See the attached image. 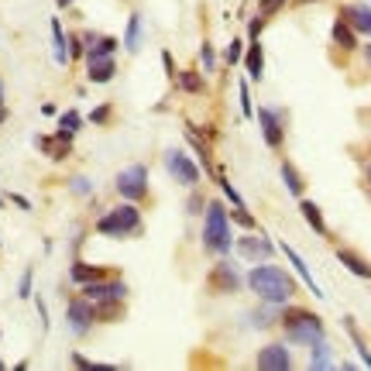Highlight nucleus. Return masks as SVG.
Segmentation results:
<instances>
[{
    "mask_svg": "<svg viewBox=\"0 0 371 371\" xmlns=\"http://www.w3.org/2000/svg\"><path fill=\"white\" fill-rule=\"evenodd\" d=\"M244 279H248V289L255 292L262 303H275V306H289L296 289H299L292 272H286L279 265H268V262H258Z\"/></svg>",
    "mask_w": 371,
    "mask_h": 371,
    "instance_id": "obj_1",
    "label": "nucleus"
},
{
    "mask_svg": "<svg viewBox=\"0 0 371 371\" xmlns=\"http://www.w3.org/2000/svg\"><path fill=\"white\" fill-rule=\"evenodd\" d=\"M234 220H231V210L220 203V200H207V210H203V231H200V241H203V251L210 258H227L234 251Z\"/></svg>",
    "mask_w": 371,
    "mask_h": 371,
    "instance_id": "obj_2",
    "label": "nucleus"
},
{
    "mask_svg": "<svg viewBox=\"0 0 371 371\" xmlns=\"http://www.w3.org/2000/svg\"><path fill=\"white\" fill-rule=\"evenodd\" d=\"M93 231L100 238L110 241H131L145 234V217H141V207L131 203V200H121L117 207L104 210L97 220H93Z\"/></svg>",
    "mask_w": 371,
    "mask_h": 371,
    "instance_id": "obj_3",
    "label": "nucleus"
},
{
    "mask_svg": "<svg viewBox=\"0 0 371 371\" xmlns=\"http://www.w3.org/2000/svg\"><path fill=\"white\" fill-rule=\"evenodd\" d=\"M279 330L282 337L296 347H313L320 341H327V323L317 310H306V306H289L282 310L279 317Z\"/></svg>",
    "mask_w": 371,
    "mask_h": 371,
    "instance_id": "obj_4",
    "label": "nucleus"
},
{
    "mask_svg": "<svg viewBox=\"0 0 371 371\" xmlns=\"http://www.w3.org/2000/svg\"><path fill=\"white\" fill-rule=\"evenodd\" d=\"M114 189L121 200H131V203H152V183H148V165L145 162H134L128 169H121L114 176Z\"/></svg>",
    "mask_w": 371,
    "mask_h": 371,
    "instance_id": "obj_5",
    "label": "nucleus"
},
{
    "mask_svg": "<svg viewBox=\"0 0 371 371\" xmlns=\"http://www.w3.org/2000/svg\"><path fill=\"white\" fill-rule=\"evenodd\" d=\"M162 162H165V172L186 189H196L203 183V165L189 159V152H183V148H165Z\"/></svg>",
    "mask_w": 371,
    "mask_h": 371,
    "instance_id": "obj_6",
    "label": "nucleus"
},
{
    "mask_svg": "<svg viewBox=\"0 0 371 371\" xmlns=\"http://www.w3.org/2000/svg\"><path fill=\"white\" fill-rule=\"evenodd\" d=\"M97 323H100V317H97V303H90L83 292L66 299V327H69L76 337H90Z\"/></svg>",
    "mask_w": 371,
    "mask_h": 371,
    "instance_id": "obj_7",
    "label": "nucleus"
},
{
    "mask_svg": "<svg viewBox=\"0 0 371 371\" xmlns=\"http://www.w3.org/2000/svg\"><path fill=\"white\" fill-rule=\"evenodd\" d=\"M207 289H210L213 296H238L241 289H248V279L234 268V262L220 258V262L210 268V275H207Z\"/></svg>",
    "mask_w": 371,
    "mask_h": 371,
    "instance_id": "obj_8",
    "label": "nucleus"
},
{
    "mask_svg": "<svg viewBox=\"0 0 371 371\" xmlns=\"http://www.w3.org/2000/svg\"><path fill=\"white\" fill-rule=\"evenodd\" d=\"M234 251H238L244 262L258 265V262H268V258L279 251V241H272L265 231H248V234H241V238L234 241Z\"/></svg>",
    "mask_w": 371,
    "mask_h": 371,
    "instance_id": "obj_9",
    "label": "nucleus"
},
{
    "mask_svg": "<svg viewBox=\"0 0 371 371\" xmlns=\"http://www.w3.org/2000/svg\"><path fill=\"white\" fill-rule=\"evenodd\" d=\"M83 296L90 299V303H97V306H104V303H128V282L121 279V275H110V279H100V282H90V286H83Z\"/></svg>",
    "mask_w": 371,
    "mask_h": 371,
    "instance_id": "obj_10",
    "label": "nucleus"
},
{
    "mask_svg": "<svg viewBox=\"0 0 371 371\" xmlns=\"http://www.w3.org/2000/svg\"><path fill=\"white\" fill-rule=\"evenodd\" d=\"M258 124H262V138L272 152H282L286 145V114L275 107H262L258 110Z\"/></svg>",
    "mask_w": 371,
    "mask_h": 371,
    "instance_id": "obj_11",
    "label": "nucleus"
},
{
    "mask_svg": "<svg viewBox=\"0 0 371 371\" xmlns=\"http://www.w3.org/2000/svg\"><path fill=\"white\" fill-rule=\"evenodd\" d=\"M73 141H76V134L59 128L55 134H38V138H35V148H38L42 155H49L52 162H66L73 155Z\"/></svg>",
    "mask_w": 371,
    "mask_h": 371,
    "instance_id": "obj_12",
    "label": "nucleus"
},
{
    "mask_svg": "<svg viewBox=\"0 0 371 371\" xmlns=\"http://www.w3.org/2000/svg\"><path fill=\"white\" fill-rule=\"evenodd\" d=\"M255 365H258L262 371H292L296 368L289 344H265L262 351H258Z\"/></svg>",
    "mask_w": 371,
    "mask_h": 371,
    "instance_id": "obj_13",
    "label": "nucleus"
},
{
    "mask_svg": "<svg viewBox=\"0 0 371 371\" xmlns=\"http://www.w3.org/2000/svg\"><path fill=\"white\" fill-rule=\"evenodd\" d=\"M110 275H121L117 268H107V265H86V262H73L69 265V286H76V289H83V286H90V282H100V279H110Z\"/></svg>",
    "mask_w": 371,
    "mask_h": 371,
    "instance_id": "obj_14",
    "label": "nucleus"
},
{
    "mask_svg": "<svg viewBox=\"0 0 371 371\" xmlns=\"http://www.w3.org/2000/svg\"><path fill=\"white\" fill-rule=\"evenodd\" d=\"M337 262L351 272V275H358V279H365V282H371V262L358 251V248H347V244H337Z\"/></svg>",
    "mask_w": 371,
    "mask_h": 371,
    "instance_id": "obj_15",
    "label": "nucleus"
},
{
    "mask_svg": "<svg viewBox=\"0 0 371 371\" xmlns=\"http://www.w3.org/2000/svg\"><path fill=\"white\" fill-rule=\"evenodd\" d=\"M141 42H145V18H141V11H131V14H128V28H124L121 45H124V52L128 55H138L141 52Z\"/></svg>",
    "mask_w": 371,
    "mask_h": 371,
    "instance_id": "obj_16",
    "label": "nucleus"
},
{
    "mask_svg": "<svg viewBox=\"0 0 371 371\" xmlns=\"http://www.w3.org/2000/svg\"><path fill=\"white\" fill-rule=\"evenodd\" d=\"M341 18H344L358 35H368L371 38V4H344V7H341Z\"/></svg>",
    "mask_w": 371,
    "mask_h": 371,
    "instance_id": "obj_17",
    "label": "nucleus"
},
{
    "mask_svg": "<svg viewBox=\"0 0 371 371\" xmlns=\"http://www.w3.org/2000/svg\"><path fill=\"white\" fill-rule=\"evenodd\" d=\"M279 251H282V255H286V258H289V265L296 268V275H299V279H303V282H306V289L313 292V296H317V299H323V289H320V286H317V279H313V272H310V265H306V262H303V258H299V255H296V248H289V244H286V241H279Z\"/></svg>",
    "mask_w": 371,
    "mask_h": 371,
    "instance_id": "obj_18",
    "label": "nucleus"
},
{
    "mask_svg": "<svg viewBox=\"0 0 371 371\" xmlns=\"http://www.w3.org/2000/svg\"><path fill=\"white\" fill-rule=\"evenodd\" d=\"M207 80L210 76H203V69H183L172 83H176V90L186 93V97H203L207 93Z\"/></svg>",
    "mask_w": 371,
    "mask_h": 371,
    "instance_id": "obj_19",
    "label": "nucleus"
},
{
    "mask_svg": "<svg viewBox=\"0 0 371 371\" xmlns=\"http://www.w3.org/2000/svg\"><path fill=\"white\" fill-rule=\"evenodd\" d=\"M279 317H282V310H279L275 303H262V299H258L255 310H248V323H251L255 330H272V327H279Z\"/></svg>",
    "mask_w": 371,
    "mask_h": 371,
    "instance_id": "obj_20",
    "label": "nucleus"
},
{
    "mask_svg": "<svg viewBox=\"0 0 371 371\" xmlns=\"http://www.w3.org/2000/svg\"><path fill=\"white\" fill-rule=\"evenodd\" d=\"M330 45H334V49H344V52H354V49H358V31L347 25L341 14H337L334 25H330Z\"/></svg>",
    "mask_w": 371,
    "mask_h": 371,
    "instance_id": "obj_21",
    "label": "nucleus"
},
{
    "mask_svg": "<svg viewBox=\"0 0 371 371\" xmlns=\"http://www.w3.org/2000/svg\"><path fill=\"white\" fill-rule=\"evenodd\" d=\"M299 213H303V220L310 224V231L317 234V238H330V227H327V217H323V210H320L313 200H299Z\"/></svg>",
    "mask_w": 371,
    "mask_h": 371,
    "instance_id": "obj_22",
    "label": "nucleus"
},
{
    "mask_svg": "<svg viewBox=\"0 0 371 371\" xmlns=\"http://www.w3.org/2000/svg\"><path fill=\"white\" fill-rule=\"evenodd\" d=\"M241 66L248 69V80L262 83V76H265V49H262V42H251V45H248V52H244V62H241Z\"/></svg>",
    "mask_w": 371,
    "mask_h": 371,
    "instance_id": "obj_23",
    "label": "nucleus"
},
{
    "mask_svg": "<svg viewBox=\"0 0 371 371\" xmlns=\"http://www.w3.org/2000/svg\"><path fill=\"white\" fill-rule=\"evenodd\" d=\"M52 28V55H55V66H69V35H66V28L59 18L49 21Z\"/></svg>",
    "mask_w": 371,
    "mask_h": 371,
    "instance_id": "obj_24",
    "label": "nucleus"
},
{
    "mask_svg": "<svg viewBox=\"0 0 371 371\" xmlns=\"http://www.w3.org/2000/svg\"><path fill=\"white\" fill-rule=\"evenodd\" d=\"M279 176H282L286 189H289L296 200H303V196H306V179L299 176V169H296L289 159H282V165H279Z\"/></svg>",
    "mask_w": 371,
    "mask_h": 371,
    "instance_id": "obj_25",
    "label": "nucleus"
},
{
    "mask_svg": "<svg viewBox=\"0 0 371 371\" xmlns=\"http://www.w3.org/2000/svg\"><path fill=\"white\" fill-rule=\"evenodd\" d=\"M117 76V59H97L86 62V80L90 83H110Z\"/></svg>",
    "mask_w": 371,
    "mask_h": 371,
    "instance_id": "obj_26",
    "label": "nucleus"
},
{
    "mask_svg": "<svg viewBox=\"0 0 371 371\" xmlns=\"http://www.w3.org/2000/svg\"><path fill=\"white\" fill-rule=\"evenodd\" d=\"M117 49H121V42H117L114 35H100V38H97V45H93V49H86V59H83V62H97V59H114V55H117Z\"/></svg>",
    "mask_w": 371,
    "mask_h": 371,
    "instance_id": "obj_27",
    "label": "nucleus"
},
{
    "mask_svg": "<svg viewBox=\"0 0 371 371\" xmlns=\"http://www.w3.org/2000/svg\"><path fill=\"white\" fill-rule=\"evenodd\" d=\"M344 330L351 334V344L358 347V354H361V361H365V368L371 371V351L368 344H365V334L358 330V323H354V317H344Z\"/></svg>",
    "mask_w": 371,
    "mask_h": 371,
    "instance_id": "obj_28",
    "label": "nucleus"
},
{
    "mask_svg": "<svg viewBox=\"0 0 371 371\" xmlns=\"http://www.w3.org/2000/svg\"><path fill=\"white\" fill-rule=\"evenodd\" d=\"M310 351H313V358H310V368H313V371L337 368V365H334V358H330V344H327V341H320V344H313Z\"/></svg>",
    "mask_w": 371,
    "mask_h": 371,
    "instance_id": "obj_29",
    "label": "nucleus"
},
{
    "mask_svg": "<svg viewBox=\"0 0 371 371\" xmlns=\"http://www.w3.org/2000/svg\"><path fill=\"white\" fill-rule=\"evenodd\" d=\"M244 52H248V38H234V42L227 45V52H224L220 62H224L227 69H238L241 62H244Z\"/></svg>",
    "mask_w": 371,
    "mask_h": 371,
    "instance_id": "obj_30",
    "label": "nucleus"
},
{
    "mask_svg": "<svg viewBox=\"0 0 371 371\" xmlns=\"http://www.w3.org/2000/svg\"><path fill=\"white\" fill-rule=\"evenodd\" d=\"M220 66H224V62H220V55L213 49V42H203V45H200V69H203L207 76H213Z\"/></svg>",
    "mask_w": 371,
    "mask_h": 371,
    "instance_id": "obj_31",
    "label": "nucleus"
},
{
    "mask_svg": "<svg viewBox=\"0 0 371 371\" xmlns=\"http://www.w3.org/2000/svg\"><path fill=\"white\" fill-rule=\"evenodd\" d=\"M97 317H100V323H117L128 317V310H124V303H104V306H97Z\"/></svg>",
    "mask_w": 371,
    "mask_h": 371,
    "instance_id": "obj_32",
    "label": "nucleus"
},
{
    "mask_svg": "<svg viewBox=\"0 0 371 371\" xmlns=\"http://www.w3.org/2000/svg\"><path fill=\"white\" fill-rule=\"evenodd\" d=\"M265 28H268V18H265V14H255V18H248V31H244L248 45H251V42H262Z\"/></svg>",
    "mask_w": 371,
    "mask_h": 371,
    "instance_id": "obj_33",
    "label": "nucleus"
},
{
    "mask_svg": "<svg viewBox=\"0 0 371 371\" xmlns=\"http://www.w3.org/2000/svg\"><path fill=\"white\" fill-rule=\"evenodd\" d=\"M231 220H234V227H244V231H258V220H255V213L248 210V207H234V210H231Z\"/></svg>",
    "mask_w": 371,
    "mask_h": 371,
    "instance_id": "obj_34",
    "label": "nucleus"
},
{
    "mask_svg": "<svg viewBox=\"0 0 371 371\" xmlns=\"http://www.w3.org/2000/svg\"><path fill=\"white\" fill-rule=\"evenodd\" d=\"M86 121H90V124H97V128H107V124L114 121V104H100V107H93Z\"/></svg>",
    "mask_w": 371,
    "mask_h": 371,
    "instance_id": "obj_35",
    "label": "nucleus"
},
{
    "mask_svg": "<svg viewBox=\"0 0 371 371\" xmlns=\"http://www.w3.org/2000/svg\"><path fill=\"white\" fill-rule=\"evenodd\" d=\"M69 193L80 196V200H90V196H93V183H90L86 176H69Z\"/></svg>",
    "mask_w": 371,
    "mask_h": 371,
    "instance_id": "obj_36",
    "label": "nucleus"
},
{
    "mask_svg": "<svg viewBox=\"0 0 371 371\" xmlns=\"http://www.w3.org/2000/svg\"><path fill=\"white\" fill-rule=\"evenodd\" d=\"M80 59H86V42L80 31H69V62H80Z\"/></svg>",
    "mask_w": 371,
    "mask_h": 371,
    "instance_id": "obj_37",
    "label": "nucleus"
},
{
    "mask_svg": "<svg viewBox=\"0 0 371 371\" xmlns=\"http://www.w3.org/2000/svg\"><path fill=\"white\" fill-rule=\"evenodd\" d=\"M59 128H66V131H80L83 128V117H80V110H62L59 114Z\"/></svg>",
    "mask_w": 371,
    "mask_h": 371,
    "instance_id": "obj_38",
    "label": "nucleus"
},
{
    "mask_svg": "<svg viewBox=\"0 0 371 371\" xmlns=\"http://www.w3.org/2000/svg\"><path fill=\"white\" fill-rule=\"evenodd\" d=\"M18 296L21 299H31L35 296V268L28 265L25 272H21V282H18Z\"/></svg>",
    "mask_w": 371,
    "mask_h": 371,
    "instance_id": "obj_39",
    "label": "nucleus"
},
{
    "mask_svg": "<svg viewBox=\"0 0 371 371\" xmlns=\"http://www.w3.org/2000/svg\"><path fill=\"white\" fill-rule=\"evenodd\" d=\"M203 210H207V196L193 189L189 200H186V213H189V217H203Z\"/></svg>",
    "mask_w": 371,
    "mask_h": 371,
    "instance_id": "obj_40",
    "label": "nucleus"
},
{
    "mask_svg": "<svg viewBox=\"0 0 371 371\" xmlns=\"http://www.w3.org/2000/svg\"><path fill=\"white\" fill-rule=\"evenodd\" d=\"M289 7V0H258V14H265L268 21L275 18V14H282Z\"/></svg>",
    "mask_w": 371,
    "mask_h": 371,
    "instance_id": "obj_41",
    "label": "nucleus"
},
{
    "mask_svg": "<svg viewBox=\"0 0 371 371\" xmlns=\"http://www.w3.org/2000/svg\"><path fill=\"white\" fill-rule=\"evenodd\" d=\"M238 93H241V117H255V110H251V80H241Z\"/></svg>",
    "mask_w": 371,
    "mask_h": 371,
    "instance_id": "obj_42",
    "label": "nucleus"
},
{
    "mask_svg": "<svg viewBox=\"0 0 371 371\" xmlns=\"http://www.w3.org/2000/svg\"><path fill=\"white\" fill-rule=\"evenodd\" d=\"M162 66H165V76H169V80H176V76H179L176 59H172V52H169V49H162Z\"/></svg>",
    "mask_w": 371,
    "mask_h": 371,
    "instance_id": "obj_43",
    "label": "nucleus"
},
{
    "mask_svg": "<svg viewBox=\"0 0 371 371\" xmlns=\"http://www.w3.org/2000/svg\"><path fill=\"white\" fill-rule=\"evenodd\" d=\"M69 361H73V365H76V368H80V371H93V368H97V361H90V358H83L80 351H69Z\"/></svg>",
    "mask_w": 371,
    "mask_h": 371,
    "instance_id": "obj_44",
    "label": "nucleus"
},
{
    "mask_svg": "<svg viewBox=\"0 0 371 371\" xmlns=\"http://www.w3.org/2000/svg\"><path fill=\"white\" fill-rule=\"evenodd\" d=\"M35 306H38V320H42V330H49V310H45V299L35 296Z\"/></svg>",
    "mask_w": 371,
    "mask_h": 371,
    "instance_id": "obj_45",
    "label": "nucleus"
},
{
    "mask_svg": "<svg viewBox=\"0 0 371 371\" xmlns=\"http://www.w3.org/2000/svg\"><path fill=\"white\" fill-rule=\"evenodd\" d=\"M80 35H83V42H86V49H93L97 38H100V31H80Z\"/></svg>",
    "mask_w": 371,
    "mask_h": 371,
    "instance_id": "obj_46",
    "label": "nucleus"
},
{
    "mask_svg": "<svg viewBox=\"0 0 371 371\" xmlns=\"http://www.w3.org/2000/svg\"><path fill=\"white\" fill-rule=\"evenodd\" d=\"M7 200H11V203H18V207H21V210H31V203H28L25 196H7Z\"/></svg>",
    "mask_w": 371,
    "mask_h": 371,
    "instance_id": "obj_47",
    "label": "nucleus"
},
{
    "mask_svg": "<svg viewBox=\"0 0 371 371\" xmlns=\"http://www.w3.org/2000/svg\"><path fill=\"white\" fill-rule=\"evenodd\" d=\"M310 4H320V0H289V7H310Z\"/></svg>",
    "mask_w": 371,
    "mask_h": 371,
    "instance_id": "obj_48",
    "label": "nucleus"
},
{
    "mask_svg": "<svg viewBox=\"0 0 371 371\" xmlns=\"http://www.w3.org/2000/svg\"><path fill=\"white\" fill-rule=\"evenodd\" d=\"M73 4H76V0H55V7H59V11H69Z\"/></svg>",
    "mask_w": 371,
    "mask_h": 371,
    "instance_id": "obj_49",
    "label": "nucleus"
},
{
    "mask_svg": "<svg viewBox=\"0 0 371 371\" xmlns=\"http://www.w3.org/2000/svg\"><path fill=\"white\" fill-rule=\"evenodd\" d=\"M365 176H368V183H371V159L365 162Z\"/></svg>",
    "mask_w": 371,
    "mask_h": 371,
    "instance_id": "obj_50",
    "label": "nucleus"
},
{
    "mask_svg": "<svg viewBox=\"0 0 371 371\" xmlns=\"http://www.w3.org/2000/svg\"><path fill=\"white\" fill-rule=\"evenodd\" d=\"M365 59H368V66H371V42L365 45Z\"/></svg>",
    "mask_w": 371,
    "mask_h": 371,
    "instance_id": "obj_51",
    "label": "nucleus"
},
{
    "mask_svg": "<svg viewBox=\"0 0 371 371\" xmlns=\"http://www.w3.org/2000/svg\"><path fill=\"white\" fill-rule=\"evenodd\" d=\"M4 121H7V110H4V107H0V124H4Z\"/></svg>",
    "mask_w": 371,
    "mask_h": 371,
    "instance_id": "obj_52",
    "label": "nucleus"
},
{
    "mask_svg": "<svg viewBox=\"0 0 371 371\" xmlns=\"http://www.w3.org/2000/svg\"><path fill=\"white\" fill-rule=\"evenodd\" d=\"M0 107H4V83H0Z\"/></svg>",
    "mask_w": 371,
    "mask_h": 371,
    "instance_id": "obj_53",
    "label": "nucleus"
},
{
    "mask_svg": "<svg viewBox=\"0 0 371 371\" xmlns=\"http://www.w3.org/2000/svg\"><path fill=\"white\" fill-rule=\"evenodd\" d=\"M4 368H7V365H4V361H0V371H4Z\"/></svg>",
    "mask_w": 371,
    "mask_h": 371,
    "instance_id": "obj_54",
    "label": "nucleus"
},
{
    "mask_svg": "<svg viewBox=\"0 0 371 371\" xmlns=\"http://www.w3.org/2000/svg\"><path fill=\"white\" fill-rule=\"evenodd\" d=\"M368 196H371V189H368Z\"/></svg>",
    "mask_w": 371,
    "mask_h": 371,
    "instance_id": "obj_55",
    "label": "nucleus"
}]
</instances>
